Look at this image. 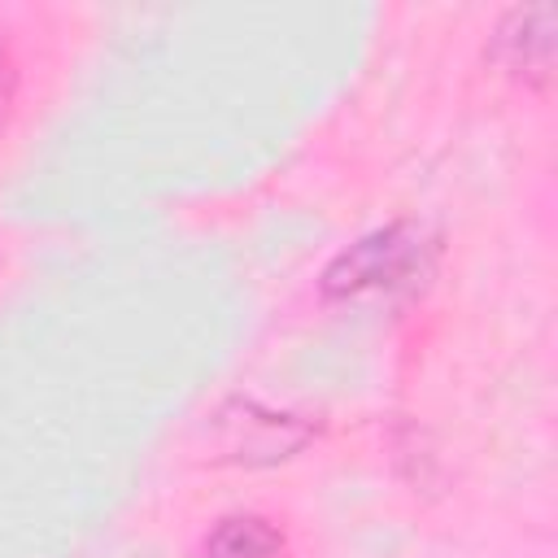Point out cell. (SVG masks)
Here are the masks:
<instances>
[{
  "mask_svg": "<svg viewBox=\"0 0 558 558\" xmlns=\"http://www.w3.org/2000/svg\"><path fill=\"white\" fill-rule=\"evenodd\" d=\"M423 235L414 227H384L366 240H357L353 248H344L327 275H323V292L327 296H366V292H392L405 288L423 275Z\"/></svg>",
  "mask_w": 558,
  "mask_h": 558,
  "instance_id": "6da1fadb",
  "label": "cell"
},
{
  "mask_svg": "<svg viewBox=\"0 0 558 558\" xmlns=\"http://www.w3.org/2000/svg\"><path fill=\"white\" fill-rule=\"evenodd\" d=\"M497 61L523 78H545L554 65V13L545 4L519 9L497 31Z\"/></svg>",
  "mask_w": 558,
  "mask_h": 558,
  "instance_id": "7a4b0ae2",
  "label": "cell"
},
{
  "mask_svg": "<svg viewBox=\"0 0 558 558\" xmlns=\"http://www.w3.org/2000/svg\"><path fill=\"white\" fill-rule=\"evenodd\" d=\"M279 532L262 514H231L205 536V558H275Z\"/></svg>",
  "mask_w": 558,
  "mask_h": 558,
  "instance_id": "3957f363",
  "label": "cell"
},
{
  "mask_svg": "<svg viewBox=\"0 0 558 558\" xmlns=\"http://www.w3.org/2000/svg\"><path fill=\"white\" fill-rule=\"evenodd\" d=\"M9 96H13V65H9V57H4V48H0V118H4V109H9Z\"/></svg>",
  "mask_w": 558,
  "mask_h": 558,
  "instance_id": "277c9868",
  "label": "cell"
}]
</instances>
